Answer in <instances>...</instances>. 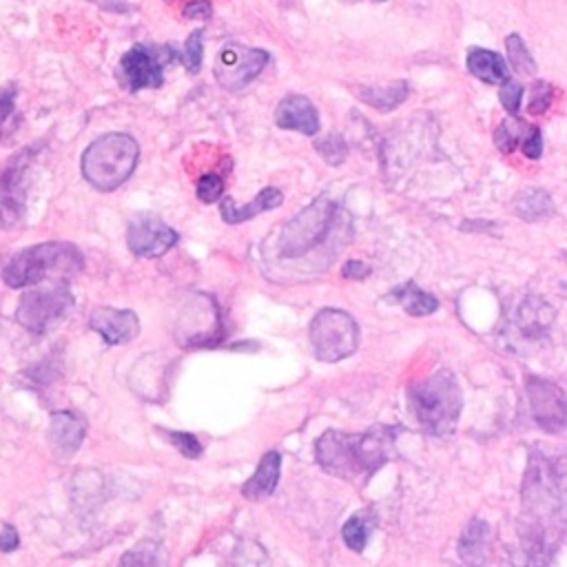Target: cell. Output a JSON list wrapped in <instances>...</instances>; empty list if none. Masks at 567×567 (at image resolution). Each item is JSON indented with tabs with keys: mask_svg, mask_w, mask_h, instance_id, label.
<instances>
[{
	"mask_svg": "<svg viewBox=\"0 0 567 567\" xmlns=\"http://www.w3.org/2000/svg\"><path fill=\"white\" fill-rule=\"evenodd\" d=\"M520 549L525 567H549L565 529V470L560 458L529 452L523 478Z\"/></svg>",
	"mask_w": 567,
	"mask_h": 567,
	"instance_id": "1",
	"label": "cell"
},
{
	"mask_svg": "<svg viewBox=\"0 0 567 567\" xmlns=\"http://www.w3.org/2000/svg\"><path fill=\"white\" fill-rule=\"evenodd\" d=\"M396 434V425L383 423L359 434L326 430L315 443V456L323 472L363 485L377 470L399 456Z\"/></svg>",
	"mask_w": 567,
	"mask_h": 567,
	"instance_id": "2",
	"label": "cell"
},
{
	"mask_svg": "<svg viewBox=\"0 0 567 567\" xmlns=\"http://www.w3.org/2000/svg\"><path fill=\"white\" fill-rule=\"evenodd\" d=\"M405 396L408 408L423 432L434 436L454 432L463 408V392L454 372L436 370L430 377L412 383Z\"/></svg>",
	"mask_w": 567,
	"mask_h": 567,
	"instance_id": "3",
	"label": "cell"
},
{
	"mask_svg": "<svg viewBox=\"0 0 567 567\" xmlns=\"http://www.w3.org/2000/svg\"><path fill=\"white\" fill-rule=\"evenodd\" d=\"M84 257L69 241H44L13 255L2 270V279L11 288L35 286L49 277H71L80 272Z\"/></svg>",
	"mask_w": 567,
	"mask_h": 567,
	"instance_id": "4",
	"label": "cell"
},
{
	"mask_svg": "<svg viewBox=\"0 0 567 567\" xmlns=\"http://www.w3.org/2000/svg\"><path fill=\"white\" fill-rule=\"evenodd\" d=\"M137 157L140 146L131 135L106 133L93 140L82 153V175L93 188L109 193L131 177Z\"/></svg>",
	"mask_w": 567,
	"mask_h": 567,
	"instance_id": "5",
	"label": "cell"
},
{
	"mask_svg": "<svg viewBox=\"0 0 567 567\" xmlns=\"http://www.w3.org/2000/svg\"><path fill=\"white\" fill-rule=\"evenodd\" d=\"M310 343L317 359L330 363L341 361L357 350L359 326L348 312L323 308L310 321Z\"/></svg>",
	"mask_w": 567,
	"mask_h": 567,
	"instance_id": "6",
	"label": "cell"
},
{
	"mask_svg": "<svg viewBox=\"0 0 567 567\" xmlns=\"http://www.w3.org/2000/svg\"><path fill=\"white\" fill-rule=\"evenodd\" d=\"M73 308V295L66 284L58 281L44 288L27 290L18 303L16 319L31 334H44L60 323Z\"/></svg>",
	"mask_w": 567,
	"mask_h": 567,
	"instance_id": "7",
	"label": "cell"
},
{
	"mask_svg": "<svg viewBox=\"0 0 567 567\" xmlns=\"http://www.w3.org/2000/svg\"><path fill=\"white\" fill-rule=\"evenodd\" d=\"M334 217V206L328 199H317L308 208H303L297 217H292L279 239V255L286 259L306 255L317 244H321L330 230Z\"/></svg>",
	"mask_w": 567,
	"mask_h": 567,
	"instance_id": "8",
	"label": "cell"
},
{
	"mask_svg": "<svg viewBox=\"0 0 567 567\" xmlns=\"http://www.w3.org/2000/svg\"><path fill=\"white\" fill-rule=\"evenodd\" d=\"M38 151H40V144L24 146L0 171V226L2 228L18 226L27 213L29 173Z\"/></svg>",
	"mask_w": 567,
	"mask_h": 567,
	"instance_id": "9",
	"label": "cell"
},
{
	"mask_svg": "<svg viewBox=\"0 0 567 567\" xmlns=\"http://www.w3.org/2000/svg\"><path fill=\"white\" fill-rule=\"evenodd\" d=\"M268 51L230 42L219 49L213 71L217 82L226 91H241L248 86L268 64Z\"/></svg>",
	"mask_w": 567,
	"mask_h": 567,
	"instance_id": "10",
	"label": "cell"
},
{
	"mask_svg": "<svg viewBox=\"0 0 567 567\" xmlns=\"http://www.w3.org/2000/svg\"><path fill=\"white\" fill-rule=\"evenodd\" d=\"M527 401L532 410V419L545 432H563L567 423V403L565 392L549 379L527 377Z\"/></svg>",
	"mask_w": 567,
	"mask_h": 567,
	"instance_id": "11",
	"label": "cell"
},
{
	"mask_svg": "<svg viewBox=\"0 0 567 567\" xmlns=\"http://www.w3.org/2000/svg\"><path fill=\"white\" fill-rule=\"evenodd\" d=\"M126 244L137 257H159L177 244V233L153 215H137L128 221Z\"/></svg>",
	"mask_w": 567,
	"mask_h": 567,
	"instance_id": "12",
	"label": "cell"
},
{
	"mask_svg": "<svg viewBox=\"0 0 567 567\" xmlns=\"http://www.w3.org/2000/svg\"><path fill=\"white\" fill-rule=\"evenodd\" d=\"M120 75L122 84L128 91H140V89H159L164 82L162 75V62L157 55H153L146 47L135 44L131 47L122 60H120Z\"/></svg>",
	"mask_w": 567,
	"mask_h": 567,
	"instance_id": "13",
	"label": "cell"
},
{
	"mask_svg": "<svg viewBox=\"0 0 567 567\" xmlns=\"http://www.w3.org/2000/svg\"><path fill=\"white\" fill-rule=\"evenodd\" d=\"M89 328L93 332H97L104 343L109 346H120V343H128L140 334V319L133 310H117V308H95L91 319H89Z\"/></svg>",
	"mask_w": 567,
	"mask_h": 567,
	"instance_id": "14",
	"label": "cell"
},
{
	"mask_svg": "<svg viewBox=\"0 0 567 567\" xmlns=\"http://www.w3.org/2000/svg\"><path fill=\"white\" fill-rule=\"evenodd\" d=\"M86 434V421L73 410H55L49 421V443L58 458H71Z\"/></svg>",
	"mask_w": 567,
	"mask_h": 567,
	"instance_id": "15",
	"label": "cell"
},
{
	"mask_svg": "<svg viewBox=\"0 0 567 567\" xmlns=\"http://www.w3.org/2000/svg\"><path fill=\"white\" fill-rule=\"evenodd\" d=\"M275 122L279 128L297 131L301 135H315L319 131V113L306 95H286L275 111Z\"/></svg>",
	"mask_w": 567,
	"mask_h": 567,
	"instance_id": "16",
	"label": "cell"
},
{
	"mask_svg": "<svg viewBox=\"0 0 567 567\" xmlns=\"http://www.w3.org/2000/svg\"><path fill=\"white\" fill-rule=\"evenodd\" d=\"M492 529L483 518H472L458 536V556L467 567H483L489 558Z\"/></svg>",
	"mask_w": 567,
	"mask_h": 567,
	"instance_id": "17",
	"label": "cell"
},
{
	"mask_svg": "<svg viewBox=\"0 0 567 567\" xmlns=\"http://www.w3.org/2000/svg\"><path fill=\"white\" fill-rule=\"evenodd\" d=\"M281 202H284L281 190L275 188V186H268V188H261V190L255 195V199H252L250 204H244V206L235 204V199H230V197H221L219 213H221V217H224L226 224H241V221H246V219H252V217L259 215V213H266V210H270V208H277Z\"/></svg>",
	"mask_w": 567,
	"mask_h": 567,
	"instance_id": "18",
	"label": "cell"
},
{
	"mask_svg": "<svg viewBox=\"0 0 567 567\" xmlns=\"http://www.w3.org/2000/svg\"><path fill=\"white\" fill-rule=\"evenodd\" d=\"M279 474H281V456L279 452L270 450L261 456L255 474L241 485V496L250 501H261L270 496L279 483Z\"/></svg>",
	"mask_w": 567,
	"mask_h": 567,
	"instance_id": "19",
	"label": "cell"
},
{
	"mask_svg": "<svg viewBox=\"0 0 567 567\" xmlns=\"http://www.w3.org/2000/svg\"><path fill=\"white\" fill-rule=\"evenodd\" d=\"M467 71L478 78L481 82H487V84H501L509 78V71H507V62L489 51V49H481V47H472L467 51Z\"/></svg>",
	"mask_w": 567,
	"mask_h": 567,
	"instance_id": "20",
	"label": "cell"
},
{
	"mask_svg": "<svg viewBox=\"0 0 567 567\" xmlns=\"http://www.w3.org/2000/svg\"><path fill=\"white\" fill-rule=\"evenodd\" d=\"M388 299H392L394 303H399L408 315L412 317H425L439 310V301L434 295L421 290L414 281H405L399 288H394Z\"/></svg>",
	"mask_w": 567,
	"mask_h": 567,
	"instance_id": "21",
	"label": "cell"
},
{
	"mask_svg": "<svg viewBox=\"0 0 567 567\" xmlns=\"http://www.w3.org/2000/svg\"><path fill=\"white\" fill-rule=\"evenodd\" d=\"M377 527V516L372 509H361L352 514L343 527H341V538L352 551H363L372 532Z\"/></svg>",
	"mask_w": 567,
	"mask_h": 567,
	"instance_id": "22",
	"label": "cell"
},
{
	"mask_svg": "<svg viewBox=\"0 0 567 567\" xmlns=\"http://www.w3.org/2000/svg\"><path fill=\"white\" fill-rule=\"evenodd\" d=\"M117 567H171L168 551L155 540H142L122 554Z\"/></svg>",
	"mask_w": 567,
	"mask_h": 567,
	"instance_id": "23",
	"label": "cell"
},
{
	"mask_svg": "<svg viewBox=\"0 0 567 567\" xmlns=\"http://www.w3.org/2000/svg\"><path fill=\"white\" fill-rule=\"evenodd\" d=\"M410 93V86L408 82H392V84H385V86H370V89H361L359 91V97L374 106L377 111H390V109H396Z\"/></svg>",
	"mask_w": 567,
	"mask_h": 567,
	"instance_id": "24",
	"label": "cell"
},
{
	"mask_svg": "<svg viewBox=\"0 0 567 567\" xmlns=\"http://www.w3.org/2000/svg\"><path fill=\"white\" fill-rule=\"evenodd\" d=\"M514 210L518 217L527 221H536V219L549 217L554 213V204L545 190L532 188V190L518 193V197L514 199Z\"/></svg>",
	"mask_w": 567,
	"mask_h": 567,
	"instance_id": "25",
	"label": "cell"
},
{
	"mask_svg": "<svg viewBox=\"0 0 567 567\" xmlns=\"http://www.w3.org/2000/svg\"><path fill=\"white\" fill-rule=\"evenodd\" d=\"M505 47H507V55H509V62L512 66L518 71V73H534L536 71V62L529 53V49L525 47L523 38L518 33H509L507 40H505Z\"/></svg>",
	"mask_w": 567,
	"mask_h": 567,
	"instance_id": "26",
	"label": "cell"
},
{
	"mask_svg": "<svg viewBox=\"0 0 567 567\" xmlns=\"http://www.w3.org/2000/svg\"><path fill=\"white\" fill-rule=\"evenodd\" d=\"M525 131H527L525 122L512 120V117H509V120H503V122L498 124V128L494 131V144H496L503 153H512V151L518 146V142L523 140Z\"/></svg>",
	"mask_w": 567,
	"mask_h": 567,
	"instance_id": "27",
	"label": "cell"
},
{
	"mask_svg": "<svg viewBox=\"0 0 567 567\" xmlns=\"http://www.w3.org/2000/svg\"><path fill=\"white\" fill-rule=\"evenodd\" d=\"M202 51H204V38L202 31L190 33V38L186 40L184 49L177 51L173 58L179 60V64L188 71V73H197L202 66Z\"/></svg>",
	"mask_w": 567,
	"mask_h": 567,
	"instance_id": "28",
	"label": "cell"
},
{
	"mask_svg": "<svg viewBox=\"0 0 567 567\" xmlns=\"http://www.w3.org/2000/svg\"><path fill=\"white\" fill-rule=\"evenodd\" d=\"M233 565L235 567H270V560H268L266 551L261 549V545L248 540L237 547Z\"/></svg>",
	"mask_w": 567,
	"mask_h": 567,
	"instance_id": "29",
	"label": "cell"
},
{
	"mask_svg": "<svg viewBox=\"0 0 567 567\" xmlns=\"http://www.w3.org/2000/svg\"><path fill=\"white\" fill-rule=\"evenodd\" d=\"M315 148L321 153V157L328 162V164H341L348 155V146L343 142L341 135H326L323 140H319L315 144Z\"/></svg>",
	"mask_w": 567,
	"mask_h": 567,
	"instance_id": "30",
	"label": "cell"
},
{
	"mask_svg": "<svg viewBox=\"0 0 567 567\" xmlns=\"http://www.w3.org/2000/svg\"><path fill=\"white\" fill-rule=\"evenodd\" d=\"M162 434L186 456V458H197L202 454V443L195 434L190 432H175V430H162Z\"/></svg>",
	"mask_w": 567,
	"mask_h": 567,
	"instance_id": "31",
	"label": "cell"
},
{
	"mask_svg": "<svg viewBox=\"0 0 567 567\" xmlns=\"http://www.w3.org/2000/svg\"><path fill=\"white\" fill-rule=\"evenodd\" d=\"M221 195H224V182H221L219 175L206 173L197 179V197L204 204H213V202L221 199Z\"/></svg>",
	"mask_w": 567,
	"mask_h": 567,
	"instance_id": "32",
	"label": "cell"
},
{
	"mask_svg": "<svg viewBox=\"0 0 567 567\" xmlns=\"http://www.w3.org/2000/svg\"><path fill=\"white\" fill-rule=\"evenodd\" d=\"M501 84L503 86L498 91V100H501V104L505 106V111L509 115H516L518 109H520V100H523V86L516 80H509V78Z\"/></svg>",
	"mask_w": 567,
	"mask_h": 567,
	"instance_id": "33",
	"label": "cell"
},
{
	"mask_svg": "<svg viewBox=\"0 0 567 567\" xmlns=\"http://www.w3.org/2000/svg\"><path fill=\"white\" fill-rule=\"evenodd\" d=\"M13 106H16V84L0 86V140L4 135V126L13 113Z\"/></svg>",
	"mask_w": 567,
	"mask_h": 567,
	"instance_id": "34",
	"label": "cell"
},
{
	"mask_svg": "<svg viewBox=\"0 0 567 567\" xmlns=\"http://www.w3.org/2000/svg\"><path fill=\"white\" fill-rule=\"evenodd\" d=\"M520 144H523L525 157L538 159V157L543 155V135H540V128H536V126L529 128V126H527V131H525Z\"/></svg>",
	"mask_w": 567,
	"mask_h": 567,
	"instance_id": "35",
	"label": "cell"
},
{
	"mask_svg": "<svg viewBox=\"0 0 567 567\" xmlns=\"http://www.w3.org/2000/svg\"><path fill=\"white\" fill-rule=\"evenodd\" d=\"M549 84L547 82H536L534 89H532V95H529V111L534 113H540L549 106Z\"/></svg>",
	"mask_w": 567,
	"mask_h": 567,
	"instance_id": "36",
	"label": "cell"
},
{
	"mask_svg": "<svg viewBox=\"0 0 567 567\" xmlns=\"http://www.w3.org/2000/svg\"><path fill=\"white\" fill-rule=\"evenodd\" d=\"M20 545V536L13 525H4L0 529V551H16Z\"/></svg>",
	"mask_w": 567,
	"mask_h": 567,
	"instance_id": "37",
	"label": "cell"
},
{
	"mask_svg": "<svg viewBox=\"0 0 567 567\" xmlns=\"http://www.w3.org/2000/svg\"><path fill=\"white\" fill-rule=\"evenodd\" d=\"M210 11H213V7H210L208 0H193L190 4L184 7V16H186V18L206 20V18H210Z\"/></svg>",
	"mask_w": 567,
	"mask_h": 567,
	"instance_id": "38",
	"label": "cell"
},
{
	"mask_svg": "<svg viewBox=\"0 0 567 567\" xmlns=\"http://www.w3.org/2000/svg\"><path fill=\"white\" fill-rule=\"evenodd\" d=\"M370 266H365L363 261H359V259H352V261H348L346 266H343V277H348V279H365L368 275H370Z\"/></svg>",
	"mask_w": 567,
	"mask_h": 567,
	"instance_id": "39",
	"label": "cell"
},
{
	"mask_svg": "<svg viewBox=\"0 0 567 567\" xmlns=\"http://www.w3.org/2000/svg\"><path fill=\"white\" fill-rule=\"evenodd\" d=\"M343 2H357V0H343ZM377 2H383V0H377Z\"/></svg>",
	"mask_w": 567,
	"mask_h": 567,
	"instance_id": "40",
	"label": "cell"
}]
</instances>
